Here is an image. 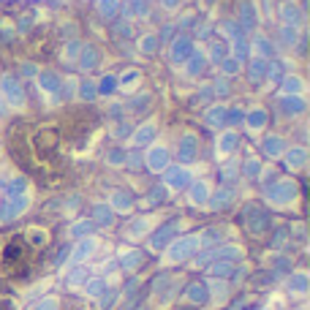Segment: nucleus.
<instances>
[{
  "mask_svg": "<svg viewBox=\"0 0 310 310\" xmlns=\"http://www.w3.org/2000/svg\"><path fill=\"white\" fill-rule=\"evenodd\" d=\"M17 161L36 177H49L60 169V141L55 128L46 125H19L11 136Z\"/></svg>",
  "mask_w": 310,
  "mask_h": 310,
  "instance_id": "f257e3e1",
  "label": "nucleus"
},
{
  "mask_svg": "<svg viewBox=\"0 0 310 310\" xmlns=\"http://www.w3.org/2000/svg\"><path fill=\"white\" fill-rule=\"evenodd\" d=\"M38 251H41L38 242H33L28 234H17V237H11V242L3 248V269L9 275H14V278L28 275Z\"/></svg>",
  "mask_w": 310,
  "mask_h": 310,
  "instance_id": "f03ea898",
  "label": "nucleus"
}]
</instances>
